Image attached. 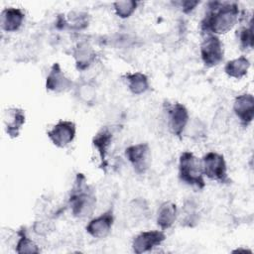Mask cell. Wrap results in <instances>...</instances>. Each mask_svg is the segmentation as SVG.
Masks as SVG:
<instances>
[{"label":"cell","mask_w":254,"mask_h":254,"mask_svg":"<svg viewBox=\"0 0 254 254\" xmlns=\"http://www.w3.org/2000/svg\"><path fill=\"white\" fill-rule=\"evenodd\" d=\"M200 59L206 67L218 65L224 56L223 44L218 36L207 34L204 35L199 47Z\"/></svg>","instance_id":"obj_5"},{"label":"cell","mask_w":254,"mask_h":254,"mask_svg":"<svg viewBox=\"0 0 254 254\" xmlns=\"http://www.w3.org/2000/svg\"><path fill=\"white\" fill-rule=\"evenodd\" d=\"M138 2L134 0H122L113 3V9L116 14L121 19L129 18L137 9Z\"/></svg>","instance_id":"obj_24"},{"label":"cell","mask_w":254,"mask_h":254,"mask_svg":"<svg viewBox=\"0 0 254 254\" xmlns=\"http://www.w3.org/2000/svg\"><path fill=\"white\" fill-rule=\"evenodd\" d=\"M71 213L76 218H85L93 214L96 206L94 190L86 183L82 174H77L68 197Z\"/></svg>","instance_id":"obj_2"},{"label":"cell","mask_w":254,"mask_h":254,"mask_svg":"<svg viewBox=\"0 0 254 254\" xmlns=\"http://www.w3.org/2000/svg\"><path fill=\"white\" fill-rule=\"evenodd\" d=\"M130 208H131V213L133 215H135L136 217H139V216L142 217L148 211V204L145 199L136 198V199L132 200V202L130 204Z\"/></svg>","instance_id":"obj_26"},{"label":"cell","mask_w":254,"mask_h":254,"mask_svg":"<svg viewBox=\"0 0 254 254\" xmlns=\"http://www.w3.org/2000/svg\"><path fill=\"white\" fill-rule=\"evenodd\" d=\"M166 110L168 118V128L170 132L174 136L182 138L190 121V114L188 108L183 103L174 102L168 104Z\"/></svg>","instance_id":"obj_6"},{"label":"cell","mask_w":254,"mask_h":254,"mask_svg":"<svg viewBox=\"0 0 254 254\" xmlns=\"http://www.w3.org/2000/svg\"><path fill=\"white\" fill-rule=\"evenodd\" d=\"M15 251L19 254H37L40 252L39 246L33 241L27 234V231L24 227H22L18 231V240L16 243Z\"/></svg>","instance_id":"obj_22"},{"label":"cell","mask_w":254,"mask_h":254,"mask_svg":"<svg viewBox=\"0 0 254 254\" xmlns=\"http://www.w3.org/2000/svg\"><path fill=\"white\" fill-rule=\"evenodd\" d=\"M112 139H113V134L111 130L108 127H102L100 130L96 132V134L93 136L91 141L92 146L97 152L99 157V161H100L99 167L103 171H106V168L108 166L107 156L112 143Z\"/></svg>","instance_id":"obj_13"},{"label":"cell","mask_w":254,"mask_h":254,"mask_svg":"<svg viewBox=\"0 0 254 254\" xmlns=\"http://www.w3.org/2000/svg\"><path fill=\"white\" fill-rule=\"evenodd\" d=\"M25 122V111L19 107H10L4 113L5 131L12 139L17 138L20 135V131Z\"/></svg>","instance_id":"obj_14"},{"label":"cell","mask_w":254,"mask_h":254,"mask_svg":"<svg viewBox=\"0 0 254 254\" xmlns=\"http://www.w3.org/2000/svg\"><path fill=\"white\" fill-rule=\"evenodd\" d=\"M75 95L82 103L90 105L96 99V87L91 81H80L74 85Z\"/></svg>","instance_id":"obj_21"},{"label":"cell","mask_w":254,"mask_h":254,"mask_svg":"<svg viewBox=\"0 0 254 254\" xmlns=\"http://www.w3.org/2000/svg\"><path fill=\"white\" fill-rule=\"evenodd\" d=\"M166 240L164 230H147L137 234L132 240V249L136 254L149 252Z\"/></svg>","instance_id":"obj_9"},{"label":"cell","mask_w":254,"mask_h":254,"mask_svg":"<svg viewBox=\"0 0 254 254\" xmlns=\"http://www.w3.org/2000/svg\"><path fill=\"white\" fill-rule=\"evenodd\" d=\"M73 81L65 75L59 63H54L46 77V89L56 93H62L73 87Z\"/></svg>","instance_id":"obj_10"},{"label":"cell","mask_w":254,"mask_h":254,"mask_svg":"<svg viewBox=\"0 0 254 254\" xmlns=\"http://www.w3.org/2000/svg\"><path fill=\"white\" fill-rule=\"evenodd\" d=\"M123 78L127 83L129 91L134 95H141L150 88L149 77L143 72H126L123 75Z\"/></svg>","instance_id":"obj_18"},{"label":"cell","mask_w":254,"mask_h":254,"mask_svg":"<svg viewBox=\"0 0 254 254\" xmlns=\"http://www.w3.org/2000/svg\"><path fill=\"white\" fill-rule=\"evenodd\" d=\"M114 223V212L112 208H109L93 217L85 226L86 232L93 238L101 239L106 237L113 226Z\"/></svg>","instance_id":"obj_11"},{"label":"cell","mask_w":254,"mask_h":254,"mask_svg":"<svg viewBox=\"0 0 254 254\" xmlns=\"http://www.w3.org/2000/svg\"><path fill=\"white\" fill-rule=\"evenodd\" d=\"M250 67V61L245 56L228 61L224 65V72L232 78L241 79L244 77Z\"/></svg>","instance_id":"obj_19"},{"label":"cell","mask_w":254,"mask_h":254,"mask_svg":"<svg viewBox=\"0 0 254 254\" xmlns=\"http://www.w3.org/2000/svg\"><path fill=\"white\" fill-rule=\"evenodd\" d=\"M203 174L211 181L219 184H228L230 182L227 175V165L222 154L215 151L207 152L201 158Z\"/></svg>","instance_id":"obj_4"},{"label":"cell","mask_w":254,"mask_h":254,"mask_svg":"<svg viewBox=\"0 0 254 254\" xmlns=\"http://www.w3.org/2000/svg\"><path fill=\"white\" fill-rule=\"evenodd\" d=\"M75 134L76 125L70 120H60L47 132L50 141L58 148L68 146L74 140Z\"/></svg>","instance_id":"obj_7"},{"label":"cell","mask_w":254,"mask_h":254,"mask_svg":"<svg viewBox=\"0 0 254 254\" xmlns=\"http://www.w3.org/2000/svg\"><path fill=\"white\" fill-rule=\"evenodd\" d=\"M239 7L235 2L211 1L200 21V32L203 35H222L229 32L238 22Z\"/></svg>","instance_id":"obj_1"},{"label":"cell","mask_w":254,"mask_h":254,"mask_svg":"<svg viewBox=\"0 0 254 254\" xmlns=\"http://www.w3.org/2000/svg\"><path fill=\"white\" fill-rule=\"evenodd\" d=\"M25 20V13L18 7H6L2 10L0 16L1 28L7 33H13L20 30Z\"/></svg>","instance_id":"obj_16"},{"label":"cell","mask_w":254,"mask_h":254,"mask_svg":"<svg viewBox=\"0 0 254 254\" xmlns=\"http://www.w3.org/2000/svg\"><path fill=\"white\" fill-rule=\"evenodd\" d=\"M233 111L242 126L247 127L254 118V97L252 93H242L235 97Z\"/></svg>","instance_id":"obj_12"},{"label":"cell","mask_w":254,"mask_h":254,"mask_svg":"<svg viewBox=\"0 0 254 254\" xmlns=\"http://www.w3.org/2000/svg\"><path fill=\"white\" fill-rule=\"evenodd\" d=\"M125 157L138 175H144L150 166V146L148 143L130 145L125 149Z\"/></svg>","instance_id":"obj_8"},{"label":"cell","mask_w":254,"mask_h":254,"mask_svg":"<svg viewBox=\"0 0 254 254\" xmlns=\"http://www.w3.org/2000/svg\"><path fill=\"white\" fill-rule=\"evenodd\" d=\"M75 67L79 71L89 68L96 60V52L87 42H79L72 50Z\"/></svg>","instance_id":"obj_15"},{"label":"cell","mask_w":254,"mask_h":254,"mask_svg":"<svg viewBox=\"0 0 254 254\" xmlns=\"http://www.w3.org/2000/svg\"><path fill=\"white\" fill-rule=\"evenodd\" d=\"M198 221V211L193 200H187L183 206L182 225L193 227Z\"/></svg>","instance_id":"obj_23"},{"label":"cell","mask_w":254,"mask_h":254,"mask_svg":"<svg viewBox=\"0 0 254 254\" xmlns=\"http://www.w3.org/2000/svg\"><path fill=\"white\" fill-rule=\"evenodd\" d=\"M62 21V29L68 28L71 30H83L88 26L89 15L85 12H69L66 15V18L60 17Z\"/></svg>","instance_id":"obj_20"},{"label":"cell","mask_w":254,"mask_h":254,"mask_svg":"<svg viewBox=\"0 0 254 254\" xmlns=\"http://www.w3.org/2000/svg\"><path fill=\"white\" fill-rule=\"evenodd\" d=\"M179 179L186 185L197 190H203L205 187L201 160L190 151H184L180 155Z\"/></svg>","instance_id":"obj_3"},{"label":"cell","mask_w":254,"mask_h":254,"mask_svg":"<svg viewBox=\"0 0 254 254\" xmlns=\"http://www.w3.org/2000/svg\"><path fill=\"white\" fill-rule=\"evenodd\" d=\"M178 217V207L173 201H164L160 204L157 211V225L161 230L171 228Z\"/></svg>","instance_id":"obj_17"},{"label":"cell","mask_w":254,"mask_h":254,"mask_svg":"<svg viewBox=\"0 0 254 254\" xmlns=\"http://www.w3.org/2000/svg\"><path fill=\"white\" fill-rule=\"evenodd\" d=\"M239 46L242 50H250L253 48V28L252 20H250L249 25L242 27L238 32Z\"/></svg>","instance_id":"obj_25"},{"label":"cell","mask_w":254,"mask_h":254,"mask_svg":"<svg viewBox=\"0 0 254 254\" xmlns=\"http://www.w3.org/2000/svg\"><path fill=\"white\" fill-rule=\"evenodd\" d=\"M198 4H199V1H191V0L180 1L177 3L179 8H181L182 12L185 14H190V12H192Z\"/></svg>","instance_id":"obj_27"}]
</instances>
